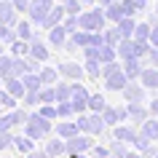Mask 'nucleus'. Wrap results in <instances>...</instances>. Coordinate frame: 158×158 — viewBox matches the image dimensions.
Returning a JSON list of instances; mask_svg holds the SVG:
<instances>
[{
  "label": "nucleus",
  "instance_id": "nucleus-1",
  "mask_svg": "<svg viewBox=\"0 0 158 158\" xmlns=\"http://www.w3.org/2000/svg\"><path fill=\"white\" fill-rule=\"evenodd\" d=\"M51 129H54V121L46 118L40 110H38V113H30V121L24 123V134H30L32 139H43V137H48Z\"/></svg>",
  "mask_w": 158,
  "mask_h": 158
},
{
  "label": "nucleus",
  "instance_id": "nucleus-2",
  "mask_svg": "<svg viewBox=\"0 0 158 158\" xmlns=\"http://www.w3.org/2000/svg\"><path fill=\"white\" fill-rule=\"evenodd\" d=\"M105 24H107V14H105V8H102V6L89 8V11H81V30L99 32V30H105Z\"/></svg>",
  "mask_w": 158,
  "mask_h": 158
},
{
  "label": "nucleus",
  "instance_id": "nucleus-3",
  "mask_svg": "<svg viewBox=\"0 0 158 158\" xmlns=\"http://www.w3.org/2000/svg\"><path fill=\"white\" fill-rule=\"evenodd\" d=\"M78 126H81V131H83V134H91V137H97V134H102L105 129H107L102 113H91V110L78 115Z\"/></svg>",
  "mask_w": 158,
  "mask_h": 158
},
{
  "label": "nucleus",
  "instance_id": "nucleus-4",
  "mask_svg": "<svg viewBox=\"0 0 158 158\" xmlns=\"http://www.w3.org/2000/svg\"><path fill=\"white\" fill-rule=\"evenodd\" d=\"M89 99H91V94L86 91V86H81V83H75V81H73V97H70V102H73L75 115L89 113Z\"/></svg>",
  "mask_w": 158,
  "mask_h": 158
},
{
  "label": "nucleus",
  "instance_id": "nucleus-5",
  "mask_svg": "<svg viewBox=\"0 0 158 158\" xmlns=\"http://www.w3.org/2000/svg\"><path fill=\"white\" fill-rule=\"evenodd\" d=\"M113 137L126 142V145H137V139H139V126L137 123H129V126L118 123V126H113Z\"/></svg>",
  "mask_w": 158,
  "mask_h": 158
},
{
  "label": "nucleus",
  "instance_id": "nucleus-6",
  "mask_svg": "<svg viewBox=\"0 0 158 158\" xmlns=\"http://www.w3.org/2000/svg\"><path fill=\"white\" fill-rule=\"evenodd\" d=\"M94 148V137L91 134H75V137H70L67 139V153L73 156V153H89V150Z\"/></svg>",
  "mask_w": 158,
  "mask_h": 158
},
{
  "label": "nucleus",
  "instance_id": "nucleus-7",
  "mask_svg": "<svg viewBox=\"0 0 158 158\" xmlns=\"http://www.w3.org/2000/svg\"><path fill=\"white\" fill-rule=\"evenodd\" d=\"M59 75L67 78V81H83V78H89L86 75V64H78V62H62L59 64Z\"/></svg>",
  "mask_w": 158,
  "mask_h": 158
},
{
  "label": "nucleus",
  "instance_id": "nucleus-8",
  "mask_svg": "<svg viewBox=\"0 0 158 158\" xmlns=\"http://www.w3.org/2000/svg\"><path fill=\"white\" fill-rule=\"evenodd\" d=\"M30 56L40 59V62H48V56H51V43L46 40V35H35V40L30 43Z\"/></svg>",
  "mask_w": 158,
  "mask_h": 158
},
{
  "label": "nucleus",
  "instance_id": "nucleus-9",
  "mask_svg": "<svg viewBox=\"0 0 158 158\" xmlns=\"http://www.w3.org/2000/svg\"><path fill=\"white\" fill-rule=\"evenodd\" d=\"M121 64H123V62H121ZM129 81H131V78H129V75H126V70L121 67L118 73H113V75H107V78H105V89H107V91H123Z\"/></svg>",
  "mask_w": 158,
  "mask_h": 158
},
{
  "label": "nucleus",
  "instance_id": "nucleus-10",
  "mask_svg": "<svg viewBox=\"0 0 158 158\" xmlns=\"http://www.w3.org/2000/svg\"><path fill=\"white\" fill-rule=\"evenodd\" d=\"M102 118H105V123L107 126H118L121 121L129 118V107H115V105H107V107L102 110Z\"/></svg>",
  "mask_w": 158,
  "mask_h": 158
},
{
  "label": "nucleus",
  "instance_id": "nucleus-11",
  "mask_svg": "<svg viewBox=\"0 0 158 158\" xmlns=\"http://www.w3.org/2000/svg\"><path fill=\"white\" fill-rule=\"evenodd\" d=\"M126 107H129V121H131V123H137V126L153 115V113H150V107L145 105V102H129Z\"/></svg>",
  "mask_w": 158,
  "mask_h": 158
},
{
  "label": "nucleus",
  "instance_id": "nucleus-12",
  "mask_svg": "<svg viewBox=\"0 0 158 158\" xmlns=\"http://www.w3.org/2000/svg\"><path fill=\"white\" fill-rule=\"evenodd\" d=\"M67 38H70V32H67L64 24H56V27H51L48 32H46V40L51 43V48H64Z\"/></svg>",
  "mask_w": 158,
  "mask_h": 158
},
{
  "label": "nucleus",
  "instance_id": "nucleus-13",
  "mask_svg": "<svg viewBox=\"0 0 158 158\" xmlns=\"http://www.w3.org/2000/svg\"><path fill=\"white\" fill-rule=\"evenodd\" d=\"M145 91H148V89L142 86V81H129L121 94H123L126 102H145Z\"/></svg>",
  "mask_w": 158,
  "mask_h": 158
},
{
  "label": "nucleus",
  "instance_id": "nucleus-14",
  "mask_svg": "<svg viewBox=\"0 0 158 158\" xmlns=\"http://www.w3.org/2000/svg\"><path fill=\"white\" fill-rule=\"evenodd\" d=\"M19 8L14 6V0H0V19L6 22V24H11V27H16L19 24Z\"/></svg>",
  "mask_w": 158,
  "mask_h": 158
},
{
  "label": "nucleus",
  "instance_id": "nucleus-15",
  "mask_svg": "<svg viewBox=\"0 0 158 158\" xmlns=\"http://www.w3.org/2000/svg\"><path fill=\"white\" fill-rule=\"evenodd\" d=\"M64 16H67V11H64V6H62V3H56V6H54V8L48 11V16H46V22H43V30H46V32H48L51 27H56V24H62V22H64Z\"/></svg>",
  "mask_w": 158,
  "mask_h": 158
},
{
  "label": "nucleus",
  "instance_id": "nucleus-16",
  "mask_svg": "<svg viewBox=\"0 0 158 158\" xmlns=\"http://www.w3.org/2000/svg\"><path fill=\"white\" fill-rule=\"evenodd\" d=\"M3 86L8 89L16 99H24V94H27V86H24V81L22 78H16V75H11V78H3Z\"/></svg>",
  "mask_w": 158,
  "mask_h": 158
},
{
  "label": "nucleus",
  "instance_id": "nucleus-17",
  "mask_svg": "<svg viewBox=\"0 0 158 158\" xmlns=\"http://www.w3.org/2000/svg\"><path fill=\"white\" fill-rule=\"evenodd\" d=\"M27 19H30V22H32L35 27H40L43 22H46V16H48V8H43V6H38V3H30V8H27V14H24Z\"/></svg>",
  "mask_w": 158,
  "mask_h": 158
},
{
  "label": "nucleus",
  "instance_id": "nucleus-18",
  "mask_svg": "<svg viewBox=\"0 0 158 158\" xmlns=\"http://www.w3.org/2000/svg\"><path fill=\"white\" fill-rule=\"evenodd\" d=\"M145 59H139V56H131V59H123V70H126V75L131 78V81H139V75H142V70H145V64H142Z\"/></svg>",
  "mask_w": 158,
  "mask_h": 158
},
{
  "label": "nucleus",
  "instance_id": "nucleus-19",
  "mask_svg": "<svg viewBox=\"0 0 158 158\" xmlns=\"http://www.w3.org/2000/svg\"><path fill=\"white\" fill-rule=\"evenodd\" d=\"M46 153H48L51 158H59V156H64V153H67V139L56 134L54 139H48V142H46Z\"/></svg>",
  "mask_w": 158,
  "mask_h": 158
},
{
  "label": "nucleus",
  "instance_id": "nucleus-20",
  "mask_svg": "<svg viewBox=\"0 0 158 158\" xmlns=\"http://www.w3.org/2000/svg\"><path fill=\"white\" fill-rule=\"evenodd\" d=\"M139 134H142V137H148V139H153V142H158V118L150 115L148 121H142V123H139Z\"/></svg>",
  "mask_w": 158,
  "mask_h": 158
},
{
  "label": "nucleus",
  "instance_id": "nucleus-21",
  "mask_svg": "<svg viewBox=\"0 0 158 158\" xmlns=\"http://www.w3.org/2000/svg\"><path fill=\"white\" fill-rule=\"evenodd\" d=\"M131 56H137V40L134 38H123L118 43V59L123 62V59H131Z\"/></svg>",
  "mask_w": 158,
  "mask_h": 158
},
{
  "label": "nucleus",
  "instance_id": "nucleus-22",
  "mask_svg": "<svg viewBox=\"0 0 158 158\" xmlns=\"http://www.w3.org/2000/svg\"><path fill=\"white\" fill-rule=\"evenodd\" d=\"M139 81H142V86H145V89H158V67L145 64V70H142V75H139Z\"/></svg>",
  "mask_w": 158,
  "mask_h": 158
},
{
  "label": "nucleus",
  "instance_id": "nucleus-23",
  "mask_svg": "<svg viewBox=\"0 0 158 158\" xmlns=\"http://www.w3.org/2000/svg\"><path fill=\"white\" fill-rule=\"evenodd\" d=\"M32 27H35V24L30 22V19L19 22V24L14 27V30H16V38H22V40H30V43H32V40H35V35H38V32L32 30Z\"/></svg>",
  "mask_w": 158,
  "mask_h": 158
},
{
  "label": "nucleus",
  "instance_id": "nucleus-24",
  "mask_svg": "<svg viewBox=\"0 0 158 158\" xmlns=\"http://www.w3.org/2000/svg\"><path fill=\"white\" fill-rule=\"evenodd\" d=\"M134 148L139 150V153H142L145 158H156V156H158V148L153 145V139L142 137V134H139V139H137V145H134Z\"/></svg>",
  "mask_w": 158,
  "mask_h": 158
},
{
  "label": "nucleus",
  "instance_id": "nucleus-25",
  "mask_svg": "<svg viewBox=\"0 0 158 158\" xmlns=\"http://www.w3.org/2000/svg\"><path fill=\"white\" fill-rule=\"evenodd\" d=\"M56 134L59 137H64V139H70V137H75V134H81V126H78V121H62V123H56Z\"/></svg>",
  "mask_w": 158,
  "mask_h": 158
},
{
  "label": "nucleus",
  "instance_id": "nucleus-26",
  "mask_svg": "<svg viewBox=\"0 0 158 158\" xmlns=\"http://www.w3.org/2000/svg\"><path fill=\"white\" fill-rule=\"evenodd\" d=\"M35 142H38V139H32L30 134H19V137H14V145H16V150H19V153H24V156L35 150Z\"/></svg>",
  "mask_w": 158,
  "mask_h": 158
},
{
  "label": "nucleus",
  "instance_id": "nucleus-27",
  "mask_svg": "<svg viewBox=\"0 0 158 158\" xmlns=\"http://www.w3.org/2000/svg\"><path fill=\"white\" fill-rule=\"evenodd\" d=\"M115 27H118V32H121V38H134V30H137V19H134V16H123Z\"/></svg>",
  "mask_w": 158,
  "mask_h": 158
},
{
  "label": "nucleus",
  "instance_id": "nucleus-28",
  "mask_svg": "<svg viewBox=\"0 0 158 158\" xmlns=\"http://www.w3.org/2000/svg\"><path fill=\"white\" fill-rule=\"evenodd\" d=\"M54 94H56V102H70V97H73V83L70 81H59L56 86H54Z\"/></svg>",
  "mask_w": 158,
  "mask_h": 158
},
{
  "label": "nucleus",
  "instance_id": "nucleus-29",
  "mask_svg": "<svg viewBox=\"0 0 158 158\" xmlns=\"http://www.w3.org/2000/svg\"><path fill=\"white\" fill-rule=\"evenodd\" d=\"M105 14H107V22L118 24V22H121V19L126 16V11H123V3H121V0H115L113 6H107V8H105Z\"/></svg>",
  "mask_w": 158,
  "mask_h": 158
},
{
  "label": "nucleus",
  "instance_id": "nucleus-30",
  "mask_svg": "<svg viewBox=\"0 0 158 158\" xmlns=\"http://www.w3.org/2000/svg\"><path fill=\"white\" fill-rule=\"evenodd\" d=\"M22 81H24V86H27V91H40L43 86V78H40V73H27V75H22Z\"/></svg>",
  "mask_w": 158,
  "mask_h": 158
},
{
  "label": "nucleus",
  "instance_id": "nucleus-31",
  "mask_svg": "<svg viewBox=\"0 0 158 158\" xmlns=\"http://www.w3.org/2000/svg\"><path fill=\"white\" fill-rule=\"evenodd\" d=\"M150 32H153V24H150V22H137L134 40H139V43H150Z\"/></svg>",
  "mask_w": 158,
  "mask_h": 158
},
{
  "label": "nucleus",
  "instance_id": "nucleus-32",
  "mask_svg": "<svg viewBox=\"0 0 158 158\" xmlns=\"http://www.w3.org/2000/svg\"><path fill=\"white\" fill-rule=\"evenodd\" d=\"M16 102H19V99L8 91V89H6V86L0 89V113H3V110H14V107H16Z\"/></svg>",
  "mask_w": 158,
  "mask_h": 158
},
{
  "label": "nucleus",
  "instance_id": "nucleus-33",
  "mask_svg": "<svg viewBox=\"0 0 158 158\" xmlns=\"http://www.w3.org/2000/svg\"><path fill=\"white\" fill-rule=\"evenodd\" d=\"M40 78L46 86H56L59 83V67L54 70V67H40Z\"/></svg>",
  "mask_w": 158,
  "mask_h": 158
},
{
  "label": "nucleus",
  "instance_id": "nucleus-34",
  "mask_svg": "<svg viewBox=\"0 0 158 158\" xmlns=\"http://www.w3.org/2000/svg\"><path fill=\"white\" fill-rule=\"evenodd\" d=\"M86 75L89 78H97V81L102 78V62L99 59H86Z\"/></svg>",
  "mask_w": 158,
  "mask_h": 158
},
{
  "label": "nucleus",
  "instance_id": "nucleus-35",
  "mask_svg": "<svg viewBox=\"0 0 158 158\" xmlns=\"http://www.w3.org/2000/svg\"><path fill=\"white\" fill-rule=\"evenodd\" d=\"M11 54H14V56H27V54H30V40L16 38V40L11 43Z\"/></svg>",
  "mask_w": 158,
  "mask_h": 158
},
{
  "label": "nucleus",
  "instance_id": "nucleus-36",
  "mask_svg": "<svg viewBox=\"0 0 158 158\" xmlns=\"http://www.w3.org/2000/svg\"><path fill=\"white\" fill-rule=\"evenodd\" d=\"M102 35H105V43H110V46H118V43L123 40L115 24H113V27H107V30H102Z\"/></svg>",
  "mask_w": 158,
  "mask_h": 158
},
{
  "label": "nucleus",
  "instance_id": "nucleus-37",
  "mask_svg": "<svg viewBox=\"0 0 158 158\" xmlns=\"http://www.w3.org/2000/svg\"><path fill=\"white\" fill-rule=\"evenodd\" d=\"M105 107H107V99H105L102 94H91V99H89V110H91V113H102Z\"/></svg>",
  "mask_w": 158,
  "mask_h": 158
},
{
  "label": "nucleus",
  "instance_id": "nucleus-38",
  "mask_svg": "<svg viewBox=\"0 0 158 158\" xmlns=\"http://www.w3.org/2000/svg\"><path fill=\"white\" fill-rule=\"evenodd\" d=\"M62 6H64L67 14H73V16H78L81 11H83V0H59Z\"/></svg>",
  "mask_w": 158,
  "mask_h": 158
},
{
  "label": "nucleus",
  "instance_id": "nucleus-39",
  "mask_svg": "<svg viewBox=\"0 0 158 158\" xmlns=\"http://www.w3.org/2000/svg\"><path fill=\"white\" fill-rule=\"evenodd\" d=\"M40 105H56L54 86H43V89H40Z\"/></svg>",
  "mask_w": 158,
  "mask_h": 158
},
{
  "label": "nucleus",
  "instance_id": "nucleus-40",
  "mask_svg": "<svg viewBox=\"0 0 158 158\" xmlns=\"http://www.w3.org/2000/svg\"><path fill=\"white\" fill-rule=\"evenodd\" d=\"M22 105H24V107H38V105H40V91H27L24 99H22Z\"/></svg>",
  "mask_w": 158,
  "mask_h": 158
},
{
  "label": "nucleus",
  "instance_id": "nucleus-41",
  "mask_svg": "<svg viewBox=\"0 0 158 158\" xmlns=\"http://www.w3.org/2000/svg\"><path fill=\"white\" fill-rule=\"evenodd\" d=\"M56 110H59V118H73L75 115L73 102H56Z\"/></svg>",
  "mask_w": 158,
  "mask_h": 158
},
{
  "label": "nucleus",
  "instance_id": "nucleus-42",
  "mask_svg": "<svg viewBox=\"0 0 158 158\" xmlns=\"http://www.w3.org/2000/svg\"><path fill=\"white\" fill-rule=\"evenodd\" d=\"M14 137H16V134H11V131H0V150H8L11 145H14Z\"/></svg>",
  "mask_w": 158,
  "mask_h": 158
},
{
  "label": "nucleus",
  "instance_id": "nucleus-43",
  "mask_svg": "<svg viewBox=\"0 0 158 158\" xmlns=\"http://www.w3.org/2000/svg\"><path fill=\"white\" fill-rule=\"evenodd\" d=\"M40 113L46 118H51V121H56L59 118V110H56V105H40Z\"/></svg>",
  "mask_w": 158,
  "mask_h": 158
},
{
  "label": "nucleus",
  "instance_id": "nucleus-44",
  "mask_svg": "<svg viewBox=\"0 0 158 158\" xmlns=\"http://www.w3.org/2000/svg\"><path fill=\"white\" fill-rule=\"evenodd\" d=\"M113 153H110L107 148H99V145H94L91 148V158H110Z\"/></svg>",
  "mask_w": 158,
  "mask_h": 158
},
{
  "label": "nucleus",
  "instance_id": "nucleus-45",
  "mask_svg": "<svg viewBox=\"0 0 158 158\" xmlns=\"http://www.w3.org/2000/svg\"><path fill=\"white\" fill-rule=\"evenodd\" d=\"M30 3H32V0H14V6L19 8V14H27V8H30Z\"/></svg>",
  "mask_w": 158,
  "mask_h": 158
},
{
  "label": "nucleus",
  "instance_id": "nucleus-46",
  "mask_svg": "<svg viewBox=\"0 0 158 158\" xmlns=\"http://www.w3.org/2000/svg\"><path fill=\"white\" fill-rule=\"evenodd\" d=\"M27 158H51V156L46 153V148H43V150H32V153H27Z\"/></svg>",
  "mask_w": 158,
  "mask_h": 158
},
{
  "label": "nucleus",
  "instance_id": "nucleus-47",
  "mask_svg": "<svg viewBox=\"0 0 158 158\" xmlns=\"http://www.w3.org/2000/svg\"><path fill=\"white\" fill-rule=\"evenodd\" d=\"M35 3H38V6H43V8H54V6H56V0H35Z\"/></svg>",
  "mask_w": 158,
  "mask_h": 158
},
{
  "label": "nucleus",
  "instance_id": "nucleus-48",
  "mask_svg": "<svg viewBox=\"0 0 158 158\" xmlns=\"http://www.w3.org/2000/svg\"><path fill=\"white\" fill-rule=\"evenodd\" d=\"M150 43L158 46V24H153V32H150Z\"/></svg>",
  "mask_w": 158,
  "mask_h": 158
},
{
  "label": "nucleus",
  "instance_id": "nucleus-49",
  "mask_svg": "<svg viewBox=\"0 0 158 158\" xmlns=\"http://www.w3.org/2000/svg\"><path fill=\"white\" fill-rule=\"evenodd\" d=\"M148 107H150V113H153V115L158 118V99H150V105H148Z\"/></svg>",
  "mask_w": 158,
  "mask_h": 158
},
{
  "label": "nucleus",
  "instance_id": "nucleus-50",
  "mask_svg": "<svg viewBox=\"0 0 158 158\" xmlns=\"http://www.w3.org/2000/svg\"><path fill=\"white\" fill-rule=\"evenodd\" d=\"M134 6H137V11H145L148 8V0H134Z\"/></svg>",
  "mask_w": 158,
  "mask_h": 158
},
{
  "label": "nucleus",
  "instance_id": "nucleus-51",
  "mask_svg": "<svg viewBox=\"0 0 158 158\" xmlns=\"http://www.w3.org/2000/svg\"><path fill=\"white\" fill-rule=\"evenodd\" d=\"M97 3H99L102 8H107V6H113V3H115V0H97Z\"/></svg>",
  "mask_w": 158,
  "mask_h": 158
},
{
  "label": "nucleus",
  "instance_id": "nucleus-52",
  "mask_svg": "<svg viewBox=\"0 0 158 158\" xmlns=\"http://www.w3.org/2000/svg\"><path fill=\"white\" fill-rule=\"evenodd\" d=\"M126 158H145V156H137V153H126Z\"/></svg>",
  "mask_w": 158,
  "mask_h": 158
},
{
  "label": "nucleus",
  "instance_id": "nucleus-53",
  "mask_svg": "<svg viewBox=\"0 0 158 158\" xmlns=\"http://www.w3.org/2000/svg\"><path fill=\"white\" fill-rule=\"evenodd\" d=\"M73 158H86V156H83V153H73Z\"/></svg>",
  "mask_w": 158,
  "mask_h": 158
},
{
  "label": "nucleus",
  "instance_id": "nucleus-54",
  "mask_svg": "<svg viewBox=\"0 0 158 158\" xmlns=\"http://www.w3.org/2000/svg\"><path fill=\"white\" fill-rule=\"evenodd\" d=\"M91 3H97V0H83V6H91Z\"/></svg>",
  "mask_w": 158,
  "mask_h": 158
},
{
  "label": "nucleus",
  "instance_id": "nucleus-55",
  "mask_svg": "<svg viewBox=\"0 0 158 158\" xmlns=\"http://www.w3.org/2000/svg\"><path fill=\"white\" fill-rule=\"evenodd\" d=\"M3 46H6V43H3V40H0V54H6V51H3Z\"/></svg>",
  "mask_w": 158,
  "mask_h": 158
},
{
  "label": "nucleus",
  "instance_id": "nucleus-56",
  "mask_svg": "<svg viewBox=\"0 0 158 158\" xmlns=\"http://www.w3.org/2000/svg\"><path fill=\"white\" fill-rule=\"evenodd\" d=\"M156 14H158V0H156Z\"/></svg>",
  "mask_w": 158,
  "mask_h": 158
},
{
  "label": "nucleus",
  "instance_id": "nucleus-57",
  "mask_svg": "<svg viewBox=\"0 0 158 158\" xmlns=\"http://www.w3.org/2000/svg\"><path fill=\"white\" fill-rule=\"evenodd\" d=\"M156 158H158V156H156Z\"/></svg>",
  "mask_w": 158,
  "mask_h": 158
}]
</instances>
